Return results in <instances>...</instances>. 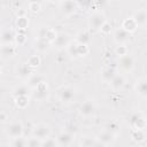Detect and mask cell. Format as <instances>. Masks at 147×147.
Masks as SVG:
<instances>
[{"instance_id": "d6986e66", "label": "cell", "mask_w": 147, "mask_h": 147, "mask_svg": "<svg viewBox=\"0 0 147 147\" xmlns=\"http://www.w3.org/2000/svg\"><path fill=\"white\" fill-rule=\"evenodd\" d=\"M132 17L134 18L136 23L138 24V26H145L147 24V10L146 9H139L137 10Z\"/></svg>"}, {"instance_id": "836d02e7", "label": "cell", "mask_w": 147, "mask_h": 147, "mask_svg": "<svg viewBox=\"0 0 147 147\" xmlns=\"http://www.w3.org/2000/svg\"><path fill=\"white\" fill-rule=\"evenodd\" d=\"M41 144H42V140L34 136L28 138V147H41Z\"/></svg>"}, {"instance_id": "4dcf8cb0", "label": "cell", "mask_w": 147, "mask_h": 147, "mask_svg": "<svg viewBox=\"0 0 147 147\" xmlns=\"http://www.w3.org/2000/svg\"><path fill=\"white\" fill-rule=\"evenodd\" d=\"M26 41V34H25V30H18L16 36H15V45L16 46H22L24 45Z\"/></svg>"}, {"instance_id": "9a60e30c", "label": "cell", "mask_w": 147, "mask_h": 147, "mask_svg": "<svg viewBox=\"0 0 147 147\" xmlns=\"http://www.w3.org/2000/svg\"><path fill=\"white\" fill-rule=\"evenodd\" d=\"M15 36H16V33L11 29H9V28L2 29L1 44H15Z\"/></svg>"}, {"instance_id": "6da1fadb", "label": "cell", "mask_w": 147, "mask_h": 147, "mask_svg": "<svg viewBox=\"0 0 147 147\" xmlns=\"http://www.w3.org/2000/svg\"><path fill=\"white\" fill-rule=\"evenodd\" d=\"M107 21L105 14L100 10H95L88 17V26L91 30H100L102 24Z\"/></svg>"}, {"instance_id": "8d00e7d4", "label": "cell", "mask_w": 147, "mask_h": 147, "mask_svg": "<svg viewBox=\"0 0 147 147\" xmlns=\"http://www.w3.org/2000/svg\"><path fill=\"white\" fill-rule=\"evenodd\" d=\"M115 54L116 55H118V57L119 56H123V55H126V54H129V51H127V47L125 46V45H118V46H116V48H115Z\"/></svg>"}, {"instance_id": "7bdbcfd3", "label": "cell", "mask_w": 147, "mask_h": 147, "mask_svg": "<svg viewBox=\"0 0 147 147\" xmlns=\"http://www.w3.org/2000/svg\"><path fill=\"white\" fill-rule=\"evenodd\" d=\"M108 3V0H93V6L96 9H102Z\"/></svg>"}, {"instance_id": "30bf717a", "label": "cell", "mask_w": 147, "mask_h": 147, "mask_svg": "<svg viewBox=\"0 0 147 147\" xmlns=\"http://www.w3.org/2000/svg\"><path fill=\"white\" fill-rule=\"evenodd\" d=\"M113 38H114V41L117 42L118 45H125L126 42L130 41L131 39V33L127 32L126 30H124L123 28H118L114 31L113 33Z\"/></svg>"}, {"instance_id": "5bb4252c", "label": "cell", "mask_w": 147, "mask_h": 147, "mask_svg": "<svg viewBox=\"0 0 147 147\" xmlns=\"http://www.w3.org/2000/svg\"><path fill=\"white\" fill-rule=\"evenodd\" d=\"M134 91L142 98H147V77L139 78L134 84Z\"/></svg>"}, {"instance_id": "ffe728a7", "label": "cell", "mask_w": 147, "mask_h": 147, "mask_svg": "<svg viewBox=\"0 0 147 147\" xmlns=\"http://www.w3.org/2000/svg\"><path fill=\"white\" fill-rule=\"evenodd\" d=\"M121 28H123L124 30H126V31H127V32H130V33H133V32L138 29V24L136 23L134 18L131 16V17H127V18L123 20Z\"/></svg>"}, {"instance_id": "d590c367", "label": "cell", "mask_w": 147, "mask_h": 147, "mask_svg": "<svg viewBox=\"0 0 147 147\" xmlns=\"http://www.w3.org/2000/svg\"><path fill=\"white\" fill-rule=\"evenodd\" d=\"M55 146H59V145H57V141H56V139H54V138H51V137H47V138L42 139V144H41V147H55Z\"/></svg>"}, {"instance_id": "74e56055", "label": "cell", "mask_w": 147, "mask_h": 147, "mask_svg": "<svg viewBox=\"0 0 147 147\" xmlns=\"http://www.w3.org/2000/svg\"><path fill=\"white\" fill-rule=\"evenodd\" d=\"M29 10L32 14H38L41 10V3L39 2H29Z\"/></svg>"}, {"instance_id": "e0dca14e", "label": "cell", "mask_w": 147, "mask_h": 147, "mask_svg": "<svg viewBox=\"0 0 147 147\" xmlns=\"http://www.w3.org/2000/svg\"><path fill=\"white\" fill-rule=\"evenodd\" d=\"M15 44H1V48H0V53H1V57L3 60H7L11 56H14L15 54Z\"/></svg>"}, {"instance_id": "7a4b0ae2", "label": "cell", "mask_w": 147, "mask_h": 147, "mask_svg": "<svg viewBox=\"0 0 147 147\" xmlns=\"http://www.w3.org/2000/svg\"><path fill=\"white\" fill-rule=\"evenodd\" d=\"M6 133L11 139L18 138V137H23V134H24V126H23V124L21 122H11V123H9L7 125Z\"/></svg>"}, {"instance_id": "603a6c76", "label": "cell", "mask_w": 147, "mask_h": 147, "mask_svg": "<svg viewBox=\"0 0 147 147\" xmlns=\"http://www.w3.org/2000/svg\"><path fill=\"white\" fill-rule=\"evenodd\" d=\"M131 139L137 142V144H141L146 140V133L145 130L142 129H132L131 131Z\"/></svg>"}, {"instance_id": "4316f807", "label": "cell", "mask_w": 147, "mask_h": 147, "mask_svg": "<svg viewBox=\"0 0 147 147\" xmlns=\"http://www.w3.org/2000/svg\"><path fill=\"white\" fill-rule=\"evenodd\" d=\"M49 45H52L48 40L46 39H41V38H37L36 41H34V48L38 51V52H45Z\"/></svg>"}, {"instance_id": "9c48e42d", "label": "cell", "mask_w": 147, "mask_h": 147, "mask_svg": "<svg viewBox=\"0 0 147 147\" xmlns=\"http://www.w3.org/2000/svg\"><path fill=\"white\" fill-rule=\"evenodd\" d=\"M74 140H75V134L69 130L61 131L56 136V141L59 146H70L74 144Z\"/></svg>"}, {"instance_id": "d4e9b609", "label": "cell", "mask_w": 147, "mask_h": 147, "mask_svg": "<svg viewBox=\"0 0 147 147\" xmlns=\"http://www.w3.org/2000/svg\"><path fill=\"white\" fill-rule=\"evenodd\" d=\"M98 145H99V141L96 137H93V136H84L79 140V146H83V147H92Z\"/></svg>"}, {"instance_id": "ee69618b", "label": "cell", "mask_w": 147, "mask_h": 147, "mask_svg": "<svg viewBox=\"0 0 147 147\" xmlns=\"http://www.w3.org/2000/svg\"><path fill=\"white\" fill-rule=\"evenodd\" d=\"M8 119H9V115H8L5 110H1V111H0V122H1V124L7 123Z\"/></svg>"}, {"instance_id": "83f0119b", "label": "cell", "mask_w": 147, "mask_h": 147, "mask_svg": "<svg viewBox=\"0 0 147 147\" xmlns=\"http://www.w3.org/2000/svg\"><path fill=\"white\" fill-rule=\"evenodd\" d=\"M67 52L68 54L74 57V59H78L79 57V54H78V42L75 40V41H71L68 47H67Z\"/></svg>"}, {"instance_id": "52a82bcc", "label": "cell", "mask_w": 147, "mask_h": 147, "mask_svg": "<svg viewBox=\"0 0 147 147\" xmlns=\"http://www.w3.org/2000/svg\"><path fill=\"white\" fill-rule=\"evenodd\" d=\"M78 6L76 0H62L60 2V11L65 16H71L76 13Z\"/></svg>"}, {"instance_id": "f6af8a7d", "label": "cell", "mask_w": 147, "mask_h": 147, "mask_svg": "<svg viewBox=\"0 0 147 147\" xmlns=\"http://www.w3.org/2000/svg\"><path fill=\"white\" fill-rule=\"evenodd\" d=\"M41 1L42 0H29V2H39V3H41Z\"/></svg>"}, {"instance_id": "2e32d148", "label": "cell", "mask_w": 147, "mask_h": 147, "mask_svg": "<svg viewBox=\"0 0 147 147\" xmlns=\"http://www.w3.org/2000/svg\"><path fill=\"white\" fill-rule=\"evenodd\" d=\"M33 68H31L28 63H23L21 64L17 70H16V75L20 77V78H24V79H28L32 74H33Z\"/></svg>"}, {"instance_id": "f546056e", "label": "cell", "mask_w": 147, "mask_h": 147, "mask_svg": "<svg viewBox=\"0 0 147 147\" xmlns=\"http://www.w3.org/2000/svg\"><path fill=\"white\" fill-rule=\"evenodd\" d=\"M90 33L87 31H80L76 34V41L79 42V44H85V45H88L90 42Z\"/></svg>"}, {"instance_id": "4fadbf2b", "label": "cell", "mask_w": 147, "mask_h": 147, "mask_svg": "<svg viewBox=\"0 0 147 147\" xmlns=\"http://www.w3.org/2000/svg\"><path fill=\"white\" fill-rule=\"evenodd\" d=\"M70 42H71L70 36L68 33L60 32V33H57V36H56L55 40L52 42V45L57 49H63V48H67Z\"/></svg>"}, {"instance_id": "3957f363", "label": "cell", "mask_w": 147, "mask_h": 147, "mask_svg": "<svg viewBox=\"0 0 147 147\" xmlns=\"http://www.w3.org/2000/svg\"><path fill=\"white\" fill-rule=\"evenodd\" d=\"M95 110H96V106L95 103L92 101V100H86L85 102H83L79 108H78V113L82 117H85V118H88V117H92L94 114H95Z\"/></svg>"}, {"instance_id": "cb8c5ba5", "label": "cell", "mask_w": 147, "mask_h": 147, "mask_svg": "<svg viewBox=\"0 0 147 147\" xmlns=\"http://www.w3.org/2000/svg\"><path fill=\"white\" fill-rule=\"evenodd\" d=\"M110 87L114 90V91H118V90H121L123 86H124V84H125V78H124V76L123 75H116L111 80H110Z\"/></svg>"}, {"instance_id": "44dd1931", "label": "cell", "mask_w": 147, "mask_h": 147, "mask_svg": "<svg viewBox=\"0 0 147 147\" xmlns=\"http://www.w3.org/2000/svg\"><path fill=\"white\" fill-rule=\"evenodd\" d=\"M117 75L115 68L113 67H106L105 69H102L101 71V79L106 83H110V80Z\"/></svg>"}, {"instance_id": "bcb514c9", "label": "cell", "mask_w": 147, "mask_h": 147, "mask_svg": "<svg viewBox=\"0 0 147 147\" xmlns=\"http://www.w3.org/2000/svg\"><path fill=\"white\" fill-rule=\"evenodd\" d=\"M48 1H51V2H61L62 0H48Z\"/></svg>"}, {"instance_id": "8fae6325", "label": "cell", "mask_w": 147, "mask_h": 147, "mask_svg": "<svg viewBox=\"0 0 147 147\" xmlns=\"http://www.w3.org/2000/svg\"><path fill=\"white\" fill-rule=\"evenodd\" d=\"M118 65L125 72L132 71L133 68H134V59H133V56H131L130 54L119 56L118 57Z\"/></svg>"}, {"instance_id": "60d3db41", "label": "cell", "mask_w": 147, "mask_h": 147, "mask_svg": "<svg viewBox=\"0 0 147 147\" xmlns=\"http://www.w3.org/2000/svg\"><path fill=\"white\" fill-rule=\"evenodd\" d=\"M100 31H101L103 34L110 33V31H111V24H110L108 21H106V22L102 24V26L100 28Z\"/></svg>"}, {"instance_id": "f1b7e54d", "label": "cell", "mask_w": 147, "mask_h": 147, "mask_svg": "<svg viewBox=\"0 0 147 147\" xmlns=\"http://www.w3.org/2000/svg\"><path fill=\"white\" fill-rule=\"evenodd\" d=\"M15 25L18 30H25L29 25V18L23 15V16H17L16 21H15Z\"/></svg>"}, {"instance_id": "ab89813d", "label": "cell", "mask_w": 147, "mask_h": 147, "mask_svg": "<svg viewBox=\"0 0 147 147\" xmlns=\"http://www.w3.org/2000/svg\"><path fill=\"white\" fill-rule=\"evenodd\" d=\"M107 130H109V131H111V132H114V133H117V132L119 131V124H118L117 122L113 121V122L108 123V125H107Z\"/></svg>"}, {"instance_id": "f35d334b", "label": "cell", "mask_w": 147, "mask_h": 147, "mask_svg": "<svg viewBox=\"0 0 147 147\" xmlns=\"http://www.w3.org/2000/svg\"><path fill=\"white\" fill-rule=\"evenodd\" d=\"M90 52V48H88V45H85V44H79L78 42V54H79V57H83L85 55H87Z\"/></svg>"}, {"instance_id": "484cf974", "label": "cell", "mask_w": 147, "mask_h": 147, "mask_svg": "<svg viewBox=\"0 0 147 147\" xmlns=\"http://www.w3.org/2000/svg\"><path fill=\"white\" fill-rule=\"evenodd\" d=\"M29 95H20V96H15L14 98V102L15 106L18 109H24L29 106Z\"/></svg>"}, {"instance_id": "7402d4cb", "label": "cell", "mask_w": 147, "mask_h": 147, "mask_svg": "<svg viewBox=\"0 0 147 147\" xmlns=\"http://www.w3.org/2000/svg\"><path fill=\"white\" fill-rule=\"evenodd\" d=\"M41 82H45V77L42 76V75H40V74H32L29 78H28V82H26V84L33 90V88H36Z\"/></svg>"}, {"instance_id": "277c9868", "label": "cell", "mask_w": 147, "mask_h": 147, "mask_svg": "<svg viewBox=\"0 0 147 147\" xmlns=\"http://www.w3.org/2000/svg\"><path fill=\"white\" fill-rule=\"evenodd\" d=\"M96 139L99 141V145H103V146H110L115 142L116 140V133L109 131V130H103L101 131L98 136H96Z\"/></svg>"}, {"instance_id": "ba28073f", "label": "cell", "mask_w": 147, "mask_h": 147, "mask_svg": "<svg viewBox=\"0 0 147 147\" xmlns=\"http://www.w3.org/2000/svg\"><path fill=\"white\" fill-rule=\"evenodd\" d=\"M76 96V90L71 86H64L59 91V99L62 103L71 102Z\"/></svg>"}, {"instance_id": "5b68a950", "label": "cell", "mask_w": 147, "mask_h": 147, "mask_svg": "<svg viewBox=\"0 0 147 147\" xmlns=\"http://www.w3.org/2000/svg\"><path fill=\"white\" fill-rule=\"evenodd\" d=\"M32 94H33V98L34 100L37 101H44L48 98V94H49V91H48V85L46 82H41L36 88L32 90Z\"/></svg>"}, {"instance_id": "1f68e13d", "label": "cell", "mask_w": 147, "mask_h": 147, "mask_svg": "<svg viewBox=\"0 0 147 147\" xmlns=\"http://www.w3.org/2000/svg\"><path fill=\"white\" fill-rule=\"evenodd\" d=\"M10 146L11 147H28V138H24V137L14 138L11 139Z\"/></svg>"}, {"instance_id": "8992f818", "label": "cell", "mask_w": 147, "mask_h": 147, "mask_svg": "<svg viewBox=\"0 0 147 147\" xmlns=\"http://www.w3.org/2000/svg\"><path fill=\"white\" fill-rule=\"evenodd\" d=\"M130 125L132 129H142L147 127V119L141 113H133L130 117Z\"/></svg>"}, {"instance_id": "b9f144b4", "label": "cell", "mask_w": 147, "mask_h": 147, "mask_svg": "<svg viewBox=\"0 0 147 147\" xmlns=\"http://www.w3.org/2000/svg\"><path fill=\"white\" fill-rule=\"evenodd\" d=\"M76 2L78 7H83V8H87L93 5V0H76Z\"/></svg>"}, {"instance_id": "e575fe53", "label": "cell", "mask_w": 147, "mask_h": 147, "mask_svg": "<svg viewBox=\"0 0 147 147\" xmlns=\"http://www.w3.org/2000/svg\"><path fill=\"white\" fill-rule=\"evenodd\" d=\"M56 36H57V32L55 31V29H53V28H47V30H46V37H45L46 40H48V41L52 44V42L55 40Z\"/></svg>"}, {"instance_id": "7c38bea8", "label": "cell", "mask_w": 147, "mask_h": 147, "mask_svg": "<svg viewBox=\"0 0 147 147\" xmlns=\"http://www.w3.org/2000/svg\"><path fill=\"white\" fill-rule=\"evenodd\" d=\"M32 136L39 138V139H45L47 137L51 136V129L47 124H44V123H40V124H37L32 127Z\"/></svg>"}, {"instance_id": "d6a6232c", "label": "cell", "mask_w": 147, "mask_h": 147, "mask_svg": "<svg viewBox=\"0 0 147 147\" xmlns=\"http://www.w3.org/2000/svg\"><path fill=\"white\" fill-rule=\"evenodd\" d=\"M26 63H28L31 68L36 69V68H38V67L40 65V63H41V59H40V56L37 55V54H36V55H31V56L28 59Z\"/></svg>"}, {"instance_id": "ac0fdd59", "label": "cell", "mask_w": 147, "mask_h": 147, "mask_svg": "<svg viewBox=\"0 0 147 147\" xmlns=\"http://www.w3.org/2000/svg\"><path fill=\"white\" fill-rule=\"evenodd\" d=\"M32 91V88L25 83V84H20V85H16L13 91H11V95L15 98V96H20V95H29V93Z\"/></svg>"}]
</instances>
